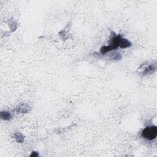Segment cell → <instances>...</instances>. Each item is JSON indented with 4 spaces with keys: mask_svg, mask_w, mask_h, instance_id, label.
I'll return each mask as SVG.
<instances>
[{
    "mask_svg": "<svg viewBox=\"0 0 157 157\" xmlns=\"http://www.w3.org/2000/svg\"><path fill=\"white\" fill-rule=\"evenodd\" d=\"M156 70V65H150L148 68H147L144 71L143 74H151L153 73Z\"/></svg>",
    "mask_w": 157,
    "mask_h": 157,
    "instance_id": "4",
    "label": "cell"
},
{
    "mask_svg": "<svg viewBox=\"0 0 157 157\" xmlns=\"http://www.w3.org/2000/svg\"><path fill=\"white\" fill-rule=\"evenodd\" d=\"M121 37L120 36H117L114 37H113L111 41V42L110 45L109 46H104L101 48V52L102 54H104L109 51L112 50L117 48V47L120 46V40Z\"/></svg>",
    "mask_w": 157,
    "mask_h": 157,
    "instance_id": "2",
    "label": "cell"
},
{
    "mask_svg": "<svg viewBox=\"0 0 157 157\" xmlns=\"http://www.w3.org/2000/svg\"><path fill=\"white\" fill-rule=\"evenodd\" d=\"M30 110V107L27 104H23L22 106H20L19 108L17 109L18 112H23V113H26Z\"/></svg>",
    "mask_w": 157,
    "mask_h": 157,
    "instance_id": "5",
    "label": "cell"
},
{
    "mask_svg": "<svg viewBox=\"0 0 157 157\" xmlns=\"http://www.w3.org/2000/svg\"><path fill=\"white\" fill-rule=\"evenodd\" d=\"M142 136L144 138L150 141L155 139L157 136L156 126H151L145 128L142 132Z\"/></svg>",
    "mask_w": 157,
    "mask_h": 157,
    "instance_id": "1",
    "label": "cell"
},
{
    "mask_svg": "<svg viewBox=\"0 0 157 157\" xmlns=\"http://www.w3.org/2000/svg\"><path fill=\"white\" fill-rule=\"evenodd\" d=\"M1 117L5 120H9L11 118V114L9 112L4 111V112H2L1 113Z\"/></svg>",
    "mask_w": 157,
    "mask_h": 157,
    "instance_id": "7",
    "label": "cell"
},
{
    "mask_svg": "<svg viewBox=\"0 0 157 157\" xmlns=\"http://www.w3.org/2000/svg\"><path fill=\"white\" fill-rule=\"evenodd\" d=\"M111 58L114 60H119L122 59V55L119 53H114L111 55Z\"/></svg>",
    "mask_w": 157,
    "mask_h": 157,
    "instance_id": "8",
    "label": "cell"
},
{
    "mask_svg": "<svg viewBox=\"0 0 157 157\" xmlns=\"http://www.w3.org/2000/svg\"><path fill=\"white\" fill-rule=\"evenodd\" d=\"M15 139L16 141L19 143H22L24 141V137L22 135L21 133H16L14 134Z\"/></svg>",
    "mask_w": 157,
    "mask_h": 157,
    "instance_id": "6",
    "label": "cell"
},
{
    "mask_svg": "<svg viewBox=\"0 0 157 157\" xmlns=\"http://www.w3.org/2000/svg\"><path fill=\"white\" fill-rule=\"evenodd\" d=\"M38 156V154L37 152H33L32 154L31 155V156Z\"/></svg>",
    "mask_w": 157,
    "mask_h": 157,
    "instance_id": "9",
    "label": "cell"
},
{
    "mask_svg": "<svg viewBox=\"0 0 157 157\" xmlns=\"http://www.w3.org/2000/svg\"><path fill=\"white\" fill-rule=\"evenodd\" d=\"M131 45V43L127 40L125 38H122L120 40V47L122 48H127V47H130Z\"/></svg>",
    "mask_w": 157,
    "mask_h": 157,
    "instance_id": "3",
    "label": "cell"
}]
</instances>
